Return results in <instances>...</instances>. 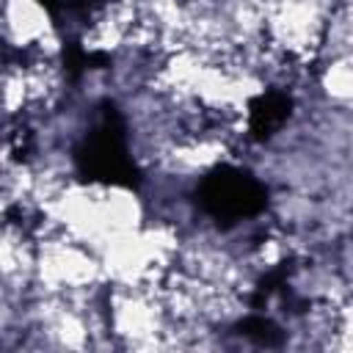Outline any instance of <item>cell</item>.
I'll return each instance as SVG.
<instances>
[{"instance_id":"6da1fadb","label":"cell","mask_w":353,"mask_h":353,"mask_svg":"<svg viewBox=\"0 0 353 353\" xmlns=\"http://www.w3.org/2000/svg\"><path fill=\"white\" fill-rule=\"evenodd\" d=\"M328 14L320 0H265V44L287 58H309L325 44Z\"/></svg>"},{"instance_id":"7a4b0ae2","label":"cell","mask_w":353,"mask_h":353,"mask_svg":"<svg viewBox=\"0 0 353 353\" xmlns=\"http://www.w3.org/2000/svg\"><path fill=\"white\" fill-rule=\"evenodd\" d=\"M3 36L14 50H33L44 61L55 52V25L41 0H3Z\"/></svg>"},{"instance_id":"3957f363","label":"cell","mask_w":353,"mask_h":353,"mask_svg":"<svg viewBox=\"0 0 353 353\" xmlns=\"http://www.w3.org/2000/svg\"><path fill=\"white\" fill-rule=\"evenodd\" d=\"M320 91L339 105H353V55H331L320 69Z\"/></svg>"}]
</instances>
